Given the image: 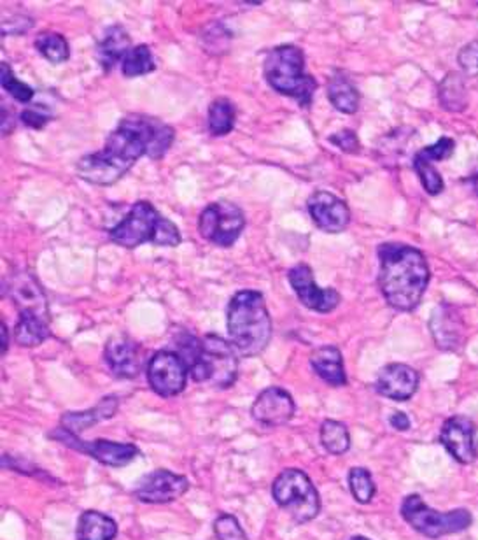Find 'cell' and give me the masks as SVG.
<instances>
[{
  "instance_id": "cb8c5ba5",
  "label": "cell",
  "mask_w": 478,
  "mask_h": 540,
  "mask_svg": "<svg viewBox=\"0 0 478 540\" xmlns=\"http://www.w3.org/2000/svg\"><path fill=\"white\" fill-rule=\"evenodd\" d=\"M50 337L48 320L33 314L20 313L18 323L14 326V339L24 348H35Z\"/></svg>"
},
{
  "instance_id": "f546056e",
  "label": "cell",
  "mask_w": 478,
  "mask_h": 540,
  "mask_svg": "<svg viewBox=\"0 0 478 540\" xmlns=\"http://www.w3.org/2000/svg\"><path fill=\"white\" fill-rule=\"evenodd\" d=\"M155 69H157V62L153 58L149 46H146V44H139L132 48L125 56V60L121 62V71L127 78L144 76V74L153 72Z\"/></svg>"
},
{
  "instance_id": "3957f363",
  "label": "cell",
  "mask_w": 478,
  "mask_h": 540,
  "mask_svg": "<svg viewBox=\"0 0 478 540\" xmlns=\"http://www.w3.org/2000/svg\"><path fill=\"white\" fill-rule=\"evenodd\" d=\"M226 326L234 348L242 356H258L265 352L272 337V320L260 292L242 290L226 309Z\"/></svg>"
},
{
  "instance_id": "83f0119b",
  "label": "cell",
  "mask_w": 478,
  "mask_h": 540,
  "mask_svg": "<svg viewBox=\"0 0 478 540\" xmlns=\"http://www.w3.org/2000/svg\"><path fill=\"white\" fill-rule=\"evenodd\" d=\"M33 44H35L37 52L52 63H63L69 60V54H71L69 43L58 32H41L35 37Z\"/></svg>"
},
{
  "instance_id": "5bb4252c",
  "label": "cell",
  "mask_w": 478,
  "mask_h": 540,
  "mask_svg": "<svg viewBox=\"0 0 478 540\" xmlns=\"http://www.w3.org/2000/svg\"><path fill=\"white\" fill-rule=\"evenodd\" d=\"M309 213L322 232L340 234L349 227L350 211L346 202L330 191L319 189L307 200Z\"/></svg>"
},
{
  "instance_id": "5b68a950",
  "label": "cell",
  "mask_w": 478,
  "mask_h": 540,
  "mask_svg": "<svg viewBox=\"0 0 478 540\" xmlns=\"http://www.w3.org/2000/svg\"><path fill=\"white\" fill-rule=\"evenodd\" d=\"M265 78L275 92L292 97L303 108L312 102L318 90L314 76L305 72L303 52L292 44L277 46L266 54Z\"/></svg>"
},
{
  "instance_id": "d590c367",
  "label": "cell",
  "mask_w": 478,
  "mask_h": 540,
  "mask_svg": "<svg viewBox=\"0 0 478 540\" xmlns=\"http://www.w3.org/2000/svg\"><path fill=\"white\" fill-rule=\"evenodd\" d=\"M457 62L468 76H478V41L464 46L457 54Z\"/></svg>"
},
{
  "instance_id": "f1b7e54d",
  "label": "cell",
  "mask_w": 478,
  "mask_h": 540,
  "mask_svg": "<svg viewBox=\"0 0 478 540\" xmlns=\"http://www.w3.org/2000/svg\"><path fill=\"white\" fill-rule=\"evenodd\" d=\"M320 442L331 455H344L350 448V437L346 425L335 419H326L320 425Z\"/></svg>"
},
{
  "instance_id": "f35d334b",
  "label": "cell",
  "mask_w": 478,
  "mask_h": 540,
  "mask_svg": "<svg viewBox=\"0 0 478 540\" xmlns=\"http://www.w3.org/2000/svg\"><path fill=\"white\" fill-rule=\"evenodd\" d=\"M389 423L393 429H397L398 432H406L410 429V419L405 412H395L391 418H389Z\"/></svg>"
},
{
  "instance_id": "7c38bea8",
  "label": "cell",
  "mask_w": 478,
  "mask_h": 540,
  "mask_svg": "<svg viewBox=\"0 0 478 540\" xmlns=\"http://www.w3.org/2000/svg\"><path fill=\"white\" fill-rule=\"evenodd\" d=\"M290 284L300 298V302L318 313H331L339 304H340V294L333 288L322 290L319 288L314 272L307 264H298L294 265L290 274H288Z\"/></svg>"
},
{
  "instance_id": "4316f807",
  "label": "cell",
  "mask_w": 478,
  "mask_h": 540,
  "mask_svg": "<svg viewBox=\"0 0 478 540\" xmlns=\"http://www.w3.org/2000/svg\"><path fill=\"white\" fill-rule=\"evenodd\" d=\"M235 106L228 99H215L209 108V130L215 137L230 134L235 127Z\"/></svg>"
},
{
  "instance_id": "ab89813d",
  "label": "cell",
  "mask_w": 478,
  "mask_h": 540,
  "mask_svg": "<svg viewBox=\"0 0 478 540\" xmlns=\"http://www.w3.org/2000/svg\"><path fill=\"white\" fill-rule=\"evenodd\" d=\"M13 125H14V120H11L9 111L2 106V135L9 134Z\"/></svg>"
},
{
  "instance_id": "1f68e13d",
  "label": "cell",
  "mask_w": 478,
  "mask_h": 540,
  "mask_svg": "<svg viewBox=\"0 0 478 540\" xmlns=\"http://www.w3.org/2000/svg\"><path fill=\"white\" fill-rule=\"evenodd\" d=\"M0 82H2V88L11 97H14L18 102L27 104V102H30L33 99V90L28 86L27 82H20L13 74L11 67L5 62H2V65H0Z\"/></svg>"
},
{
  "instance_id": "ac0fdd59",
  "label": "cell",
  "mask_w": 478,
  "mask_h": 540,
  "mask_svg": "<svg viewBox=\"0 0 478 540\" xmlns=\"http://www.w3.org/2000/svg\"><path fill=\"white\" fill-rule=\"evenodd\" d=\"M5 290L14 300L20 313H33L48 320V300L30 272H18L9 281H5Z\"/></svg>"
},
{
  "instance_id": "d4e9b609",
  "label": "cell",
  "mask_w": 478,
  "mask_h": 540,
  "mask_svg": "<svg viewBox=\"0 0 478 540\" xmlns=\"http://www.w3.org/2000/svg\"><path fill=\"white\" fill-rule=\"evenodd\" d=\"M328 99L337 111L344 114H354L359 108L358 88L342 74H335L331 78V82L328 84Z\"/></svg>"
},
{
  "instance_id": "74e56055",
  "label": "cell",
  "mask_w": 478,
  "mask_h": 540,
  "mask_svg": "<svg viewBox=\"0 0 478 540\" xmlns=\"http://www.w3.org/2000/svg\"><path fill=\"white\" fill-rule=\"evenodd\" d=\"M22 121L27 127H32V129H41V127H44L50 121V116L44 114V112H41L39 109H25L22 112Z\"/></svg>"
},
{
  "instance_id": "e575fe53",
  "label": "cell",
  "mask_w": 478,
  "mask_h": 540,
  "mask_svg": "<svg viewBox=\"0 0 478 540\" xmlns=\"http://www.w3.org/2000/svg\"><path fill=\"white\" fill-rule=\"evenodd\" d=\"M455 148V142L452 140L451 137H442L438 139L435 144L431 146H425L423 148L417 155L421 159H425L427 162H436V160H444V159H449Z\"/></svg>"
},
{
  "instance_id": "b9f144b4",
  "label": "cell",
  "mask_w": 478,
  "mask_h": 540,
  "mask_svg": "<svg viewBox=\"0 0 478 540\" xmlns=\"http://www.w3.org/2000/svg\"><path fill=\"white\" fill-rule=\"evenodd\" d=\"M350 540H370L367 539V537H361V535H356V537H352Z\"/></svg>"
},
{
  "instance_id": "9a60e30c",
  "label": "cell",
  "mask_w": 478,
  "mask_h": 540,
  "mask_svg": "<svg viewBox=\"0 0 478 540\" xmlns=\"http://www.w3.org/2000/svg\"><path fill=\"white\" fill-rule=\"evenodd\" d=\"M440 440L455 461L468 465L477 459L475 425L470 418H464V416L449 418L442 427Z\"/></svg>"
},
{
  "instance_id": "836d02e7",
  "label": "cell",
  "mask_w": 478,
  "mask_h": 540,
  "mask_svg": "<svg viewBox=\"0 0 478 540\" xmlns=\"http://www.w3.org/2000/svg\"><path fill=\"white\" fill-rule=\"evenodd\" d=\"M214 532L219 540H249L237 517L232 514H221L214 521Z\"/></svg>"
},
{
  "instance_id": "d6a6232c",
  "label": "cell",
  "mask_w": 478,
  "mask_h": 540,
  "mask_svg": "<svg viewBox=\"0 0 478 540\" xmlns=\"http://www.w3.org/2000/svg\"><path fill=\"white\" fill-rule=\"evenodd\" d=\"M414 169L419 174V179H421L423 187L429 195H438L444 189V179L438 174V170L431 165V162H427L425 159H421L419 155H416Z\"/></svg>"
},
{
  "instance_id": "2e32d148",
  "label": "cell",
  "mask_w": 478,
  "mask_h": 540,
  "mask_svg": "<svg viewBox=\"0 0 478 540\" xmlns=\"http://www.w3.org/2000/svg\"><path fill=\"white\" fill-rule=\"evenodd\" d=\"M292 395L277 386L263 390L253 404V418L265 427H282L294 414Z\"/></svg>"
},
{
  "instance_id": "8d00e7d4",
  "label": "cell",
  "mask_w": 478,
  "mask_h": 540,
  "mask_svg": "<svg viewBox=\"0 0 478 540\" xmlns=\"http://www.w3.org/2000/svg\"><path fill=\"white\" fill-rule=\"evenodd\" d=\"M330 142L346 153H356L359 149L358 135L354 134L352 130H342V132L331 135Z\"/></svg>"
},
{
  "instance_id": "8992f818",
  "label": "cell",
  "mask_w": 478,
  "mask_h": 540,
  "mask_svg": "<svg viewBox=\"0 0 478 540\" xmlns=\"http://www.w3.org/2000/svg\"><path fill=\"white\" fill-rule=\"evenodd\" d=\"M234 344L219 335H206L202 339L200 356L189 369L191 378L196 382H209L215 388H232L239 374V358Z\"/></svg>"
},
{
  "instance_id": "ba28073f",
  "label": "cell",
  "mask_w": 478,
  "mask_h": 540,
  "mask_svg": "<svg viewBox=\"0 0 478 540\" xmlns=\"http://www.w3.org/2000/svg\"><path fill=\"white\" fill-rule=\"evenodd\" d=\"M272 495L296 523H309L319 513L318 489L309 476L298 468L284 470L273 483Z\"/></svg>"
},
{
  "instance_id": "30bf717a",
  "label": "cell",
  "mask_w": 478,
  "mask_h": 540,
  "mask_svg": "<svg viewBox=\"0 0 478 540\" xmlns=\"http://www.w3.org/2000/svg\"><path fill=\"white\" fill-rule=\"evenodd\" d=\"M186 363L176 352H158L148 363V381L159 397L170 399L186 388Z\"/></svg>"
},
{
  "instance_id": "9c48e42d",
  "label": "cell",
  "mask_w": 478,
  "mask_h": 540,
  "mask_svg": "<svg viewBox=\"0 0 478 540\" xmlns=\"http://www.w3.org/2000/svg\"><path fill=\"white\" fill-rule=\"evenodd\" d=\"M245 217L239 206L232 202H213L198 217V232L209 243L230 247L239 239Z\"/></svg>"
},
{
  "instance_id": "7a4b0ae2",
  "label": "cell",
  "mask_w": 478,
  "mask_h": 540,
  "mask_svg": "<svg viewBox=\"0 0 478 540\" xmlns=\"http://www.w3.org/2000/svg\"><path fill=\"white\" fill-rule=\"evenodd\" d=\"M378 286L387 304L398 311H414L429 283L425 255L406 244L378 246Z\"/></svg>"
},
{
  "instance_id": "484cf974",
  "label": "cell",
  "mask_w": 478,
  "mask_h": 540,
  "mask_svg": "<svg viewBox=\"0 0 478 540\" xmlns=\"http://www.w3.org/2000/svg\"><path fill=\"white\" fill-rule=\"evenodd\" d=\"M440 101L444 108L454 112L466 109L468 92H466V82L461 74L452 72L449 76H445V80L440 84Z\"/></svg>"
},
{
  "instance_id": "44dd1931",
  "label": "cell",
  "mask_w": 478,
  "mask_h": 540,
  "mask_svg": "<svg viewBox=\"0 0 478 540\" xmlns=\"http://www.w3.org/2000/svg\"><path fill=\"white\" fill-rule=\"evenodd\" d=\"M130 35L121 25H112L107 28L97 46V58L100 67L109 72L118 62H123L130 52Z\"/></svg>"
},
{
  "instance_id": "4fadbf2b",
  "label": "cell",
  "mask_w": 478,
  "mask_h": 540,
  "mask_svg": "<svg viewBox=\"0 0 478 540\" xmlns=\"http://www.w3.org/2000/svg\"><path fill=\"white\" fill-rule=\"evenodd\" d=\"M189 487L185 476L172 474L170 470L159 468L146 476L140 485L135 487L133 495L144 504H167L183 497Z\"/></svg>"
},
{
  "instance_id": "60d3db41",
  "label": "cell",
  "mask_w": 478,
  "mask_h": 540,
  "mask_svg": "<svg viewBox=\"0 0 478 540\" xmlns=\"http://www.w3.org/2000/svg\"><path fill=\"white\" fill-rule=\"evenodd\" d=\"M0 341H2V356H4V352H7V348H9V335H7V326H5V323H4V322L0 323Z\"/></svg>"
},
{
  "instance_id": "603a6c76",
  "label": "cell",
  "mask_w": 478,
  "mask_h": 540,
  "mask_svg": "<svg viewBox=\"0 0 478 540\" xmlns=\"http://www.w3.org/2000/svg\"><path fill=\"white\" fill-rule=\"evenodd\" d=\"M118 534V525L112 517L97 511L81 514L78 521V540H112Z\"/></svg>"
},
{
  "instance_id": "7402d4cb",
  "label": "cell",
  "mask_w": 478,
  "mask_h": 540,
  "mask_svg": "<svg viewBox=\"0 0 478 540\" xmlns=\"http://www.w3.org/2000/svg\"><path fill=\"white\" fill-rule=\"evenodd\" d=\"M311 365L319 378L331 386H346L347 376L342 352L335 346H322L311 356Z\"/></svg>"
},
{
  "instance_id": "277c9868",
  "label": "cell",
  "mask_w": 478,
  "mask_h": 540,
  "mask_svg": "<svg viewBox=\"0 0 478 540\" xmlns=\"http://www.w3.org/2000/svg\"><path fill=\"white\" fill-rule=\"evenodd\" d=\"M110 241L127 249L139 247L144 243L176 247L181 244V234L170 219L159 215L151 202L139 200L123 221L110 230Z\"/></svg>"
},
{
  "instance_id": "ffe728a7",
  "label": "cell",
  "mask_w": 478,
  "mask_h": 540,
  "mask_svg": "<svg viewBox=\"0 0 478 540\" xmlns=\"http://www.w3.org/2000/svg\"><path fill=\"white\" fill-rule=\"evenodd\" d=\"M118 397L109 395L106 399H102L99 404L95 405L90 410H81V412H65L60 419L62 429L67 432L74 433L80 437L81 433L90 430L91 427H95L100 421L110 419L116 410H118Z\"/></svg>"
},
{
  "instance_id": "52a82bcc",
  "label": "cell",
  "mask_w": 478,
  "mask_h": 540,
  "mask_svg": "<svg viewBox=\"0 0 478 540\" xmlns=\"http://www.w3.org/2000/svg\"><path fill=\"white\" fill-rule=\"evenodd\" d=\"M403 519L419 534L429 539H440L470 528L473 517L466 509L440 513L431 509L419 495H408L401 504Z\"/></svg>"
},
{
  "instance_id": "8fae6325",
  "label": "cell",
  "mask_w": 478,
  "mask_h": 540,
  "mask_svg": "<svg viewBox=\"0 0 478 540\" xmlns=\"http://www.w3.org/2000/svg\"><path fill=\"white\" fill-rule=\"evenodd\" d=\"M50 437H53L62 444H65L76 451L88 453L90 457H93L97 461L109 465V467H125L139 457V449L133 444H121V442H112L106 439L86 442V440L78 439V435L67 432L63 429H56L53 433H50Z\"/></svg>"
},
{
  "instance_id": "d6986e66",
  "label": "cell",
  "mask_w": 478,
  "mask_h": 540,
  "mask_svg": "<svg viewBox=\"0 0 478 540\" xmlns=\"http://www.w3.org/2000/svg\"><path fill=\"white\" fill-rule=\"evenodd\" d=\"M104 358L116 378L133 379L140 372V348L125 335H114L107 341Z\"/></svg>"
},
{
  "instance_id": "6da1fadb",
  "label": "cell",
  "mask_w": 478,
  "mask_h": 540,
  "mask_svg": "<svg viewBox=\"0 0 478 540\" xmlns=\"http://www.w3.org/2000/svg\"><path fill=\"white\" fill-rule=\"evenodd\" d=\"M174 142V129L146 114L125 116L109 134L100 151L78 162L81 179L109 187L120 181L142 157L161 159Z\"/></svg>"
},
{
  "instance_id": "4dcf8cb0",
  "label": "cell",
  "mask_w": 478,
  "mask_h": 540,
  "mask_svg": "<svg viewBox=\"0 0 478 540\" xmlns=\"http://www.w3.org/2000/svg\"><path fill=\"white\" fill-rule=\"evenodd\" d=\"M349 487L356 502L368 504L372 502L375 495V485H373L372 474L363 467H354L349 472Z\"/></svg>"
},
{
  "instance_id": "e0dca14e",
  "label": "cell",
  "mask_w": 478,
  "mask_h": 540,
  "mask_svg": "<svg viewBox=\"0 0 478 540\" xmlns=\"http://www.w3.org/2000/svg\"><path fill=\"white\" fill-rule=\"evenodd\" d=\"M375 386L380 395L397 402H405L416 395L419 388V374L405 363H391L378 372Z\"/></svg>"
}]
</instances>
